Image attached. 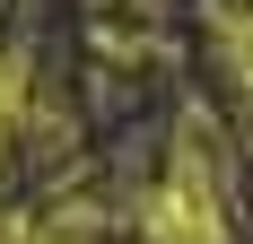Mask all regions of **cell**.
I'll return each mask as SVG.
<instances>
[{
  "instance_id": "cell-1",
  "label": "cell",
  "mask_w": 253,
  "mask_h": 244,
  "mask_svg": "<svg viewBox=\"0 0 253 244\" xmlns=\"http://www.w3.org/2000/svg\"><path fill=\"white\" fill-rule=\"evenodd\" d=\"M149 236H157V244H218V209H210V183L175 174V183L149 201Z\"/></svg>"
}]
</instances>
